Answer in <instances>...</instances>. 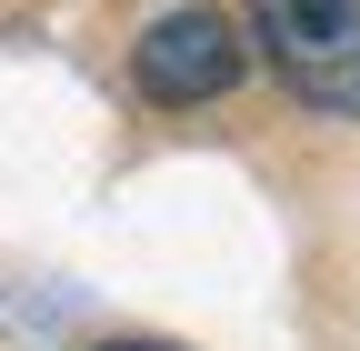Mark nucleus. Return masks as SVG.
Listing matches in <instances>:
<instances>
[{"label":"nucleus","instance_id":"1","mask_svg":"<svg viewBox=\"0 0 360 351\" xmlns=\"http://www.w3.org/2000/svg\"><path fill=\"white\" fill-rule=\"evenodd\" d=\"M250 40L310 111L360 121V0H250Z\"/></svg>","mask_w":360,"mask_h":351},{"label":"nucleus","instance_id":"2","mask_svg":"<svg viewBox=\"0 0 360 351\" xmlns=\"http://www.w3.org/2000/svg\"><path fill=\"white\" fill-rule=\"evenodd\" d=\"M231 80H240V20H220V11L150 20V40H141V91L150 101L191 111V101H220Z\"/></svg>","mask_w":360,"mask_h":351},{"label":"nucleus","instance_id":"3","mask_svg":"<svg viewBox=\"0 0 360 351\" xmlns=\"http://www.w3.org/2000/svg\"><path fill=\"white\" fill-rule=\"evenodd\" d=\"M101 351H170V341H101Z\"/></svg>","mask_w":360,"mask_h":351}]
</instances>
